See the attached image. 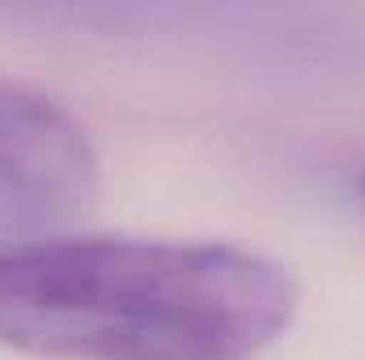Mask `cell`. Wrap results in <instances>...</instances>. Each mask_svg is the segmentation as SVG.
<instances>
[{"mask_svg": "<svg viewBox=\"0 0 365 360\" xmlns=\"http://www.w3.org/2000/svg\"><path fill=\"white\" fill-rule=\"evenodd\" d=\"M302 288L259 250L162 238L0 246V344L56 360H255Z\"/></svg>", "mask_w": 365, "mask_h": 360, "instance_id": "obj_1", "label": "cell"}, {"mask_svg": "<svg viewBox=\"0 0 365 360\" xmlns=\"http://www.w3.org/2000/svg\"><path fill=\"white\" fill-rule=\"evenodd\" d=\"M98 191L90 132L47 93L0 77V246L43 238Z\"/></svg>", "mask_w": 365, "mask_h": 360, "instance_id": "obj_2", "label": "cell"}, {"mask_svg": "<svg viewBox=\"0 0 365 360\" xmlns=\"http://www.w3.org/2000/svg\"><path fill=\"white\" fill-rule=\"evenodd\" d=\"M361 195H365V170H361Z\"/></svg>", "mask_w": 365, "mask_h": 360, "instance_id": "obj_3", "label": "cell"}]
</instances>
